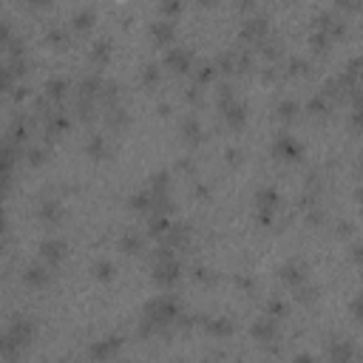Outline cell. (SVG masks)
Masks as SVG:
<instances>
[{
  "label": "cell",
  "instance_id": "cell-1",
  "mask_svg": "<svg viewBox=\"0 0 363 363\" xmlns=\"http://www.w3.org/2000/svg\"><path fill=\"white\" fill-rule=\"evenodd\" d=\"M173 304H167V301H153V304L147 306V318L150 321H167V318H173Z\"/></svg>",
  "mask_w": 363,
  "mask_h": 363
},
{
  "label": "cell",
  "instance_id": "cell-2",
  "mask_svg": "<svg viewBox=\"0 0 363 363\" xmlns=\"http://www.w3.org/2000/svg\"><path fill=\"white\" fill-rule=\"evenodd\" d=\"M63 255H66V244H63V241H46V244H43V258H46L49 264L63 261Z\"/></svg>",
  "mask_w": 363,
  "mask_h": 363
},
{
  "label": "cell",
  "instance_id": "cell-3",
  "mask_svg": "<svg viewBox=\"0 0 363 363\" xmlns=\"http://www.w3.org/2000/svg\"><path fill=\"white\" fill-rule=\"evenodd\" d=\"M46 281H49V273L43 267H31L29 273H26V284H31V287H40V284H46Z\"/></svg>",
  "mask_w": 363,
  "mask_h": 363
},
{
  "label": "cell",
  "instance_id": "cell-4",
  "mask_svg": "<svg viewBox=\"0 0 363 363\" xmlns=\"http://www.w3.org/2000/svg\"><path fill=\"white\" fill-rule=\"evenodd\" d=\"M176 270H179L176 264H162V267H156V278L159 281H173L176 278Z\"/></svg>",
  "mask_w": 363,
  "mask_h": 363
},
{
  "label": "cell",
  "instance_id": "cell-5",
  "mask_svg": "<svg viewBox=\"0 0 363 363\" xmlns=\"http://www.w3.org/2000/svg\"><path fill=\"white\" fill-rule=\"evenodd\" d=\"M167 63H173V66H176L179 71H185V69H187V63H190V57H187L185 51H170Z\"/></svg>",
  "mask_w": 363,
  "mask_h": 363
},
{
  "label": "cell",
  "instance_id": "cell-6",
  "mask_svg": "<svg viewBox=\"0 0 363 363\" xmlns=\"http://www.w3.org/2000/svg\"><path fill=\"white\" fill-rule=\"evenodd\" d=\"M40 216H43V218H57V216H60V207L54 205V202H49V205H43Z\"/></svg>",
  "mask_w": 363,
  "mask_h": 363
},
{
  "label": "cell",
  "instance_id": "cell-7",
  "mask_svg": "<svg viewBox=\"0 0 363 363\" xmlns=\"http://www.w3.org/2000/svg\"><path fill=\"white\" fill-rule=\"evenodd\" d=\"M63 88H66V82H60V79L49 82V94H51V97H60V94H63Z\"/></svg>",
  "mask_w": 363,
  "mask_h": 363
},
{
  "label": "cell",
  "instance_id": "cell-8",
  "mask_svg": "<svg viewBox=\"0 0 363 363\" xmlns=\"http://www.w3.org/2000/svg\"><path fill=\"white\" fill-rule=\"evenodd\" d=\"M91 20H94L91 14H79V17H77V26H79V29H85V26H88Z\"/></svg>",
  "mask_w": 363,
  "mask_h": 363
},
{
  "label": "cell",
  "instance_id": "cell-9",
  "mask_svg": "<svg viewBox=\"0 0 363 363\" xmlns=\"http://www.w3.org/2000/svg\"><path fill=\"white\" fill-rule=\"evenodd\" d=\"M29 3H49V0H29Z\"/></svg>",
  "mask_w": 363,
  "mask_h": 363
}]
</instances>
